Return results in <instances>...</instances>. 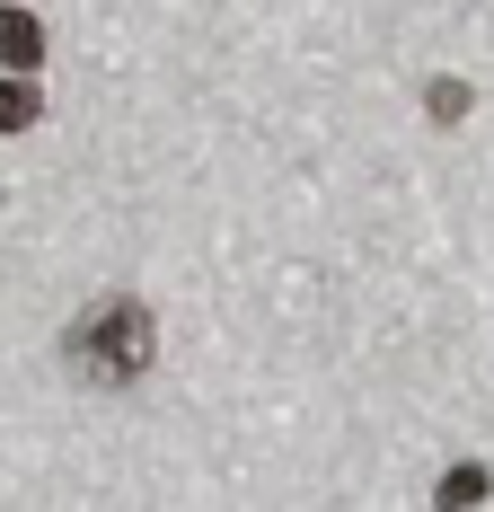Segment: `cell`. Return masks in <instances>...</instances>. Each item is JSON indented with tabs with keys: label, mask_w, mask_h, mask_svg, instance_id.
I'll use <instances>...</instances> for the list:
<instances>
[{
	"label": "cell",
	"mask_w": 494,
	"mask_h": 512,
	"mask_svg": "<svg viewBox=\"0 0 494 512\" xmlns=\"http://www.w3.org/2000/svg\"><path fill=\"white\" fill-rule=\"evenodd\" d=\"M424 115H433V124H459V115H468V80H433V89H424Z\"/></svg>",
	"instance_id": "5"
},
{
	"label": "cell",
	"mask_w": 494,
	"mask_h": 512,
	"mask_svg": "<svg viewBox=\"0 0 494 512\" xmlns=\"http://www.w3.org/2000/svg\"><path fill=\"white\" fill-rule=\"evenodd\" d=\"M150 354H159V318H150L142 292H106V301H89L62 327V362L89 389H133L150 371Z\"/></svg>",
	"instance_id": "1"
},
{
	"label": "cell",
	"mask_w": 494,
	"mask_h": 512,
	"mask_svg": "<svg viewBox=\"0 0 494 512\" xmlns=\"http://www.w3.org/2000/svg\"><path fill=\"white\" fill-rule=\"evenodd\" d=\"M45 115V98H36V80H0V133H27Z\"/></svg>",
	"instance_id": "4"
},
{
	"label": "cell",
	"mask_w": 494,
	"mask_h": 512,
	"mask_svg": "<svg viewBox=\"0 0 494 512\" xmlns=\"http://www.w3.org/2000/svg\"><path fill=\"white\" fill-rule=\"evenodd\" d=\"M486 495H494V477H486V468H477V460L442 468V486H433V504H442V512H477V504H486Z\"/></svg>",
	"instance_id": "3"
},
{
	"label": "cell",
	"mask_w": 494,
	"mask_h": 512,
	"mask_svg": "<svg viewBox=\"0 0 494 512\" xmlns=\"http://www.w3.org/2000/svg\"><path fill=\"white\" fill-rule=\"evenodd\" d=\"M0 62H9V80H27V71L45 62V27H36L27 9H0Z\"/></svg>",
	"instance_id": "2"
}]
</instances>
